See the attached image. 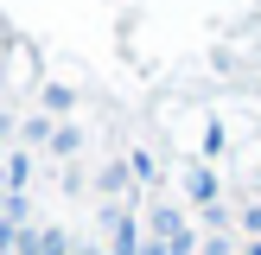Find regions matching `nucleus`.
<instances>
[{"instance_id": "1", "label": "nucleus", "mask_w": 261, "mask_h": 255, "mask_svg": "<svg viewBox=\"0 0 261 255\" xmlns=\"http://www.w3.org/2000/svg\"><path fill=\"white\" fill-rule=\"evenodd\" d=\"M32 255H76L64 230H32Z\"/></svg>"}, {"instance_id": "2", "label": "nucleus", "mask_w": 261, "mask_h": 255, "mask_svg": "<svg viewBox=\"0 0 261 255\" xmlns=\"http://www.w3.org/2000/svg\"><path fill=\"white\" fill-rule=\"evenodd\" d=\"M109 255H140V230H134V217H121L115 223V249Z\"/></svg>"}]
</instances>
